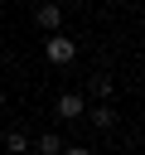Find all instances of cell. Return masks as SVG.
I'll use <instances>...</instances> for the list:
<instances>
[{
    "label": "cell",
    "mask_w": 145,
    "mask_h": 155,
    "mask_svg": "<svg viewBox=\"0 0 145 155\" xmlns=\"http://www.w3.org/2000/svg\"><path fill=\"white\" fill-rule=\"evenodd\" d=\"M34 24L48 29V34H58V24H63V5H58V0H44V5L34 10Z\"/></svg>",
    "instance_id": "7a4b0ae2"
},
{
    "label": "cell",
    "mask_w": 145,
    "mask_h": 155,
    "mask_svg": "<svg viewBox=\"0 0 145 155\" xmlns=\"http://www.w3.org/2000/svg\"><path fill=\"white\" fill-rule=\"evenodd\" d=\"M44 58H48L53 68H63V63L77 58V44H72L68 34H48V39H44Z\"/></svg>",
    "instance_id": "6da1fadb"
},
{
    "label": "cell",
    "mask_w": 145,
    "mask_h": 155,
    "mask_svg": "<svg viewBox=\"0 0 145 155\" xmlns=\"http://www.w3.org/2000/svg\"><path fill=\"white\" fill-rule=\"evenodd\" d=\"M0 111H5V87H0Z\"/></svg>",
    "instance_id": "9c48e42d"
},
{
    "label": "cell",
    "mask_w": 145,
    "mask_h": 155,
    "mask_svg": "<svg viewBox=\"0 0 145 155\" xmlns=\"http://www.w3.org/2000/svg\"><path fill=\"white\" fill-rule=\"evenodd\" d=\"M53 111H58L63 121H77V116L87 111V102H82V92H63V97L53 102Z\"/></svg>",
    "instance_id": "3957f363"
},
{
    "label": "cell",
    "mask_w": 145,
    "mask_h": 155,
    "mask_svg": "<svg viewBox=\"0 0 145 155\" xmlns=\"http://www.w3.org/2000/svg\"><path fill=\"white\" fill-rule=\"evenodd\" d=\"M34 150H39V155H63V136H58V131H44V136L34 140Z\"/></svg>",
    "instance_id": "5b68a950"
},
{
    "label": "cell",
    "mask_w": 145,
    "mask_h": 155,
    "mask_svg": "<svg viewBox=\"0 0 145 155\" xmlns=\"http://www.w3.org/2000/svg\"><path fill=\"white\" fill-rule=\"evenodd\" d=\"M5 150H10V155H29V136H24V131H10V136H5Z\"/></svg>",
    "instance_id": "8992f818"
},
{
    "label": "cell",
    "mask_w": 145,
    "mask_h": 155,
    "mask_svg": "<svg viewBox=\"0 0 145 155\" xmlns=\"http://www.w3.org/2000/svg\"><path fill=\"white\" fill-rule=\"evenodd\" d=\"M92 92L97 97H111V78H92Z\"/></svg>",
    "instance_id": "52a82bcc"
},
{
    "label": "cell",
    "mask_w": 145,
    "mask_h": 155,
    "mask_svg": "<svg viewBox=\"0 0 145 155\" xmlns=\"http://www.w3.org/2000/svg\"><path fill=\"white\" fill-rule=\"evenodd\" d=\"M82 116H87L97 131H111V126H116V111H111L106 102H102V107H92V111H82Z\"/></svg>",
    "instance_id": "277c9868"
},
{
    "label": "cell",
    "mask_w": 145,
    "mask_h": 155,
    "mask_svg": "<svg viewBox=\"0 0 145 155\" xmlns=\"http://www.w3.org/2000/svg\"><path fill=\"white\" fill-rule=\"evenodd\" d=\"M63 155H92L87 145H63Z\"/></svg>",
    "instance_id": "ba28073f"
}]
</instances>
